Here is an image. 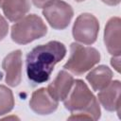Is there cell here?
Wrapping results in <instances>:
<instances>
[{
  "label": "cell",
  "mask_w": 121,
  "mask_h": 121,
  "mask_svg": "<svg viewBox=\"0 0 121 121\" xmlns=\"http://www.w3.org/2000/svg\"><path fill=\"white\" fill-rule=\"evenodd\" d=\"M112 71L106 65H99L94 68L86 76V79L94 91H100L105 88L112 81Z\"/></svg>",
  "instance_id": "obj_13"
},
{
  "label": "cell",
  "mask_w": 121,
  "mask_h": 121,
  "mask_svg": "<svg viewBox=\"0 0 121 121\" xmlns=\"http://www.w3.org/2000/svg\"><path fill=\"white\" fill-rule=\"evenodd\" d=\"M65 54L64 44L58 41H51L34 47L26 55V76L29 81L33 85L47 81L54 66L64 58Z\"/></svg>",
  "instance_id": "obj_1"
},
{
  "label": "cell",
  "mask_w": 121,
  "mask_h": 121,
  "mask_svg": "<svg viewBox=\"0 0 121 121\" xmlns=\"http://www.w3.org/2000/svg\"><path fill=\"white\" fill-rule=\"evenodd\" d=\"M63 101L65 109L73 113L69 119L97 120L100 117L98 101L81 79L74 80V84Z\"/></svg>",
  "instance_id": "obj_2"
},
{
  "label": "cell",
  "mask_w": 121,
  "mask_h": 121,
  "mask_svg": "<svg viewBox=\"0 0 121 121\" xmlns=\"http://www.w3.org/2000/svg\"><path fill=\"white\" fill-rule=\"evenodd\" d=\"M0 9L10 22L22 19L30 9L29 0H0Z\"/></svg>",
  "instance_id": "obj_12"
},
{
  "label": "cell",
  "mask_w": 121,
  "mask_h": 121,
  "mask_svg": "<svg viewBox=\"0 0 121 121\" xmlns=\"http://www.w3.org/2000/svg\"><path fill=\"white\" fill-rule=\"evenodd\" d=\"M22 52L15 50L5 57L2 67L6 72V83L9 86L16 87L22 80Z\"/></svg>",
  "instance_id": "obj_7"
},
{
  "label": "cell",
  "mask_w": 121,
  "mask_h": 121,
  "mask_svg": "<svg viewBox=\"0 0 121 121\" xmlns=\"http://www.w3.org/2000/svg\"><path fill=\"white\" fill-rule=\"evenodd\" d=\"M121 21L119 17L111 18L104 31V43L108 52L112 56H120L121 53V40H120Z\"/></svg>",
  "instance_id": "obj_9"
},
{
  "label": "cell",
  "mask_w": 121,
  "mask_h": 121,
  "mask_svg": "<svg viewBox=\"0 0 121 121\" xmlns=\"http://www.w3.org/2000/svg\"><path fill=\"white\" fill-rule=\"evenodd\" d=\"M35 7L37 8H44L54 0H31Z\"/></svg>",
  "instance_id": "obj_17"
},
{
  "label": "cell",
  "mask_w": 121,
  "mask_h": 121,
  "mask_svg": "<svg viewBox=\"0 0 121 121\" xmlns=\"http://www.w3.org/2000/svg\"><path fill=\"white\" fill-rule=\"evenodd\" d=\"M14 106V97L11 90L0 85V115L9 112Z\"/></svg>",
  "instance_id": "obj_14"
},
{
  "label": "cell",
  "mask_w": 121,
  "mask_h": 121,
  "mask_svg": "<svg viewBox=\"0 0 121 121\" xmlns=\"http://www.w3.org/2000/svg\"><path fill=\"white\" fill-rule=\"evenodd\" d=\"M99 31V23L91 13H82L75 21L73 36L76 41L83 44H92L96 41Z\"/></svg>",
  "instance_id": "obj_6"
},
{
  "label": "cell",
  "mask_w": 121,
  "mask_h": 121,
  "mask_svg": "<svg viewBox=\"0 0 121 121\" xmlns=\"http://www.w3.org/2000/svg\"><path fill=\"white\" fill-rule=\"evenodd\" d=\"M120 91L121 83L119 80L111 81L99 91L97 97L105 110L109 112L116 111L118 114L120 113Z\"/></svg>",
  "instance_id": "obj_10"
},
{
  "label": "cell",
  "mask_w": 121,
  "mask_h": 121,
  "mask_svg": "<svg viewBox=\"0 0 121 121\" xmlns=\"http://www.w3.org/2000/svg\"><path fill=\"white\" fill-rule=\"evenodd\" d=\"M47 27L41 17L29 14L18 20L11 26V39L19 44H26L43 37Z\"/></svg>",
  "instance_id": "obj_3"
},
{
  "label": "cell",
  "mask_w": 121,
  "mask_h": 121,
  "mask_svg": "<svg viewBox=\"0 0 121 121\" xmlns=\"http://www.w3.org/2000/svg\"><path fill=\"white\" fill-rule=\"evenodd\" d=\"M58 104L59 102L49 95L47 89L45 88H40L33 92L29 101L30 109L34 112L41 115L52 113L57 110Z\"/></svg>",
  "instance_id": "obj_8"
},
{
  "label": "cell",
  "mask_w": 121,
  "mask_h": 121,
  "mask_svg": "<svg viewBox=\"0 0 121 121\" xmlns=\"http://www.w3.org/2000/svg\"><path fill=\"white\" fill-rule=\"evenodd\" d=\"M101 1L109 6H116L120 3V0H101Z\"/></svg>",
  "instance_id": "obj_18"
},
{
  "label": "cell",
  "mask_w": 121,
  "mask_h": 121,
  "mask_svg": "<svg viewBox=\"0 0 121 121\" xmlns=\"http://www.w3.org/2000/svg\"><path fill=\"white\" fill-rule=\"evenodd\" d=\"M75 1H77V2H82V1H85V0H75Z\"/></svg>",
  "instance_id": "obj_19"
},
{
  "label": "cell",
  "mask_w": 121,
  "mask_h": 121,
  "mask_svg": "<svg viewBox=\"0 0 121 121\" xmlns=\"http://www.w3.org/2000/svg\"><path fill=\"white\" fill-rule=\"evenodd\" d=\"M111 63L112 67L119 73L120 72V56H113L111 60Z\"/></svg>",
  "instance_id": "obj_16"
},
{
  "label": "cell",
  "mask_w": 121,
  "mask_h": 121,
  "mask_svg": "<svg viewBox=\"0 0 121 121\" xmlns=\"http://www.w3.org/2000/svg\"><path fill=\"white\" fill-rule=\"evenodd\" d=\"M99 60L100 54L95 48L73 43L70 45V57L63 68L77 76H80L93 68Z\"/></svg>",
  "instance_id": "obj_4"
},
{
  "label": "cell",
  "mask_w": 121,
  "mask_h": 121,
  "mask_svg": "<svg viewBox=\"0 0 121 121\" xmlns=\"http://www.w3.org/2000/svg\"><path fill=\"white\" fill-rule=\"evenodd\" d=\"M43 14L51 27L61 30L69 26L74 11L72 7L66 2L54 0L43 8Z\"/></svg>",
  "instance_id": "obj_5"
},
{
  "label": "cell",
  "mask_w": 121,
  "mask_h": 121,
  "mask_svg": "<svg viewBox=\"0 0 121 121\" xmlns=\"http://www.w3.org/2000/svg\"><path fill=\"white\" fill-rule=\"evenodd\" d=\"M74 84V78L65 70L58 73L53 81L46 88L49 95L58 102L64 100Z\"/></svg>",
  "instance_id": "obj_11"
},
{
  "label": "cell",
  "mask_w": 121,
  "mask_h": 121,
  "mask_svg": "<svg viewBox=\"0 0 121 121\" xmlns=\"http://www.w3.org/2000/svg\"><path fill=\"white\" fill-rule=\"evenodd\" d=\"M9 30V24L6 19L0 14V41H2L8 34Z\"/></svg>",
  "instance_id": "obj_15"
}]
</instances>
